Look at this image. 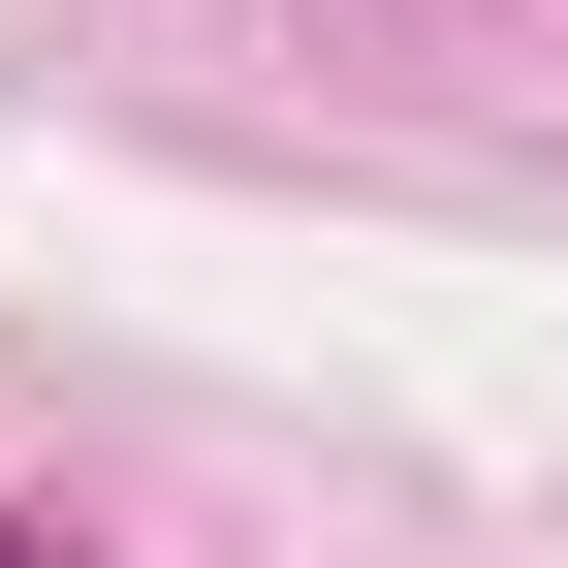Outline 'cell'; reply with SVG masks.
Listing matches in <instances>:
<instances>
[{
  "label": "cell",
  "instance_id": "1",
  "mask_svg": "<svg viewBox=\"0 0 568 568\" xmlns=\"http://www.w3.org/2000/svg\"><path fill=\"white\" fill-rule=\"evenodd\" d=\"M0 568H63V537H32V506H0Z\"/></svg>",
  "mask_w": 568,
  "mask_h": 568
}]
</instances>
